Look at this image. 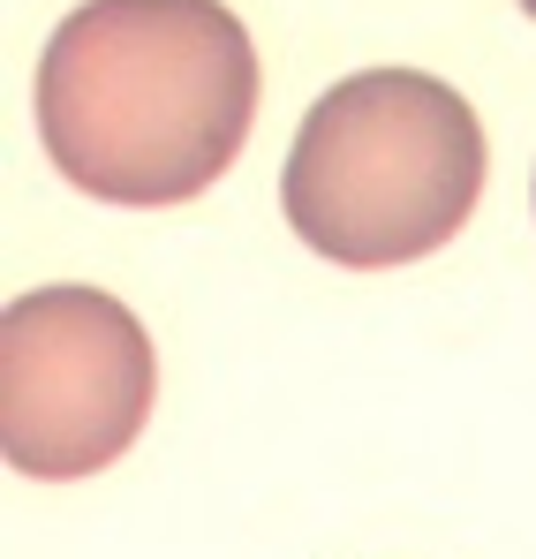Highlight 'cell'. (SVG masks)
<instances>
[{
    "instance_id": "obj_1",
    "label": "cell",
    "mask_w": 536,
    "mask_h": 559,
    "mask_svg": "<svg viewBox=\"0 0 536 559\" xmlns=\"http://www.w3.org/2000/svg\"><path fill=\"white\" fill-rule=\"evenodd\" d=\"M258 46L219 0H84L38 53V144L98 204H189L258 121Z\"/></svg>"
},
{
    "instance_id": "obj_2",
    "label": "cell",
    "mask_w": 536,
    "mask_h": 559,
    "mask_svg": "<svg viewBox=\"0 0 536 559\" xmlns=\"http://www.w3.org/2000/svg\"><path fill=\"white\" fill-rule=\"evenodd\" d=\"M484 167V121L453 84L424 69H362L302 114L279 204L325 265L385 273L468 227Z\"/></svg>"
},
{
    "instance_id": "obj_3",
    "label": "cell",
    "mask_w": 536,
    "mask_h": 559,
    "mask_svg": "<svg viewBox=\"0 0 536 559\" xmlns=\"http://www.w3.org/2000/svg\"><path fill=\"white\" fill-rule=\"evenodd\" d=\"M159 393L136 310L106 287H31L0 318V454L38 484L114 468Z\"/></svg>"
},
{
    "instance_id": "obj_4",
    "label": "cell",
    "mask_w": 536,
    "mask_h": 559,
    "mask_svg": "<svg viewBox=\"0 0 536 559\" xmlns=\"http://www.w3.org/2000/svg\"><path fill=\"white\" fill-rule=\"evenodd\" d=\"M522 8H529V15H536V0H522Z\"/></svg>"
}]
</instances>
